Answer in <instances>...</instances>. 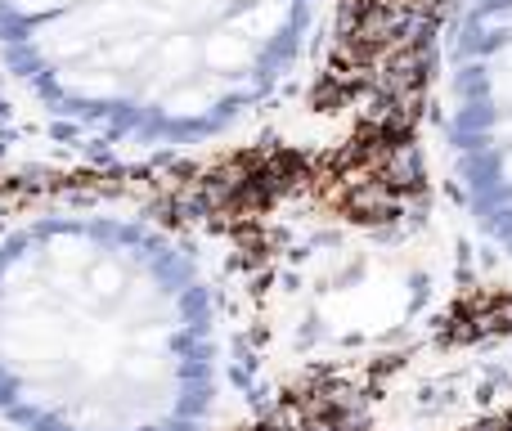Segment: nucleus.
Listing matches in <instances>:
<instances>
[{
  "label": "nucleus",
  "instance_id": "7ed1b4c3",
  "mask_svg": "<svg viewBox=\"0 0 512 431\" xmlns=\"http://www.w3.org/2000/svg\"><path fill=\"white\" fill-rule=\"evenodd\" d=\"M418 229L454 292L512 301V0H445L418 99Z\"/></svg>",
  "mask_w": 512,
  "mask_h": 431
},
{
  "label": "nucleus",
  "instance_id": "f03ea898",
  "mask_svg": "<svg viewBox=\"0 0 512 431\" xmlns=\"http://www.w3.org/2000/svg\"><path fill=\"white\" fill-rule=\"evenodd\" d=\"M346 0H0V167L149 176L288 140Z\"/></svg>",
  "mask_w": 512,
  "mask_h": 431
},
{
  "label": "nucleus",
  "instance_id": "f257e3e1",
  "mask_svg": "<svg viewBox=\"0 0 512 431\" xmlns=\"http://www.w3.org/2000/svg\"><path fill=\"white\" fill-rule=\"evenodd\" d=\"M283 378L265 279L126 189L0 212V431H252Z\"/></svg>",
  "mask_w": 512,
  "mask_h": 431
}]
</instances>
